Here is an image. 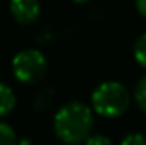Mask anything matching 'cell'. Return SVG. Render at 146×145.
Masks as SVG:
<instances>
[{"instance_id":"obj_4","label":"cell","mask_w":146,"mask_h":145,"mask_svg":"<svg viewBox=\"0 0 146 145\" xmlns=\"http://www.w3.org/2000/svg\"><path fill=\"white\" fill-rule=\"evenodd\" d=\"M9 10L15 22L22 26H31L41 15V2L39 0H10Z\"/></svg>"},{"instance_id":"obj_5","label":"cell","mask_w":146,"mask_h":145,"mask_svg":"<svg viewBox=\"0 0 146 145\" xmlns=\"http://www.w3.org/2000/svg\"><path fill=\"white\" fill-rule=\"evenodd\" d=\"M15 104H17V97L14 89L7 82L0 80V118L9 116L14 111Z\"/></svg>"},{"instance_id":"obj_12","label":"cell","mask_w":146,"mask_h":145,"mask_svg":"<svg viewBox=\"0 0 146 145\" xmlns=\"http://www.w3.org/2000/svg\"><path fill=\"white\" fill-rule=\"evenodd\" d=\"M134 5H136V10L146 19V0H134Z\"/></svg>"},{"instance_id":"obj_11","label":"cell","mask_w":146,"mask_h":145,"mask_svg":"<svg viewBox=\"0 0 146 145\" xmlns=\"http://www.w3.org/2000/svg\"><path fill=\"white\" fill-rule=\"evenodd\" d=\"M83 145H112L109 137H106V135H100V133H92L85 142Z\"/></svg>"},{"instance_id":"obj_1","label":"cell","mask_w":146,"mask_h":145,"mask_svg":"<svg viewBox=\"0 0 146 145\" xmlns=\"http://www.w3.org/2000/svg\"><path fill=\"white\" fill-rule=\"evenodd\" d=\"M53 130L66 145L83 144L94 130V109L82 101H70L54 113Z\"/></svg>"},{"instance_id":"obj_7","label":"cell","mask_w":146,"mask_h":145,"mask_svg":"<svg viewBox=\"0 0 146 145\" xmlns=\"http://www.w3.org/2000/svg\"><path fill=\"white\" fill-rule=\"evenodd\" d=\"M133 55H134L136 63H138L141 68L146 70V33H143L141 36H138V39L134 41Z\"/></svg>"},{"instance_id":"obj_2","label":"cell","mask_w":146,"mask_h":145,"mask_svg":"<svg viewBox=\"0 0 146 145\" xmlns=\"http://www.w3.org/2000/svg\"><path fill=\"white\" fill-rule=\"evenodd\" d=\"M90 104L94 113L102 118H119L129 108L131 94L122 82L106 80L94 89L90 96Z\"/></svg>"},{"instance_id":"obj_14","label":"cell","mask_w":146,"mask_h":145,"mask_svg":"<svg viewBox=\"0 0 146 145\" xmlns=\"http://www.w3.org/2000/svg\"><path fill=\"white\" fill-rule=\"evenodd\" d=\"M75 3H87V2H90V0H72Z\"/></svg>"},{"instance_id":"obj_9","label":"cell","mask_w":146,"mask_h":145,"mask_svg":"<svg viewBox=\"0 0 146 145\" xmlns=\"http://www.w3.org/2000/svg\"><path fill=\"white\" fill-rule=\"evenodd\" d=\"M0 145H17L15 130L3 119H0Z\"/></svg>"},{"instance_id":"obj_8","label":"cell","mask_w":146,"mask_h":145,"mask_svg":"<svg viewBox=\"0 0 146 145\" xmlns=\"http://www.w3.org/2000/svg\"><path fill=\"white\" fill-rule=\"evenodd\" d=\"M133 96H134V101H136L138 108L146 114V73L136 82V85H134V94H133Z\"/></svg>"},{"instance_id":"obj_6","label":"cell","mask_w":146,"mask_h":145,"mask_svg":"<svg viewBox=\"0 0 146 145\" xmlns=\"http://www.w3.org/2000/svg\"><path fill=\"white\" fill-rule=\"evenodd\" d=\"M54 103V91L51 87H41L34 96V103L33 106L36 111H46L51 108V104Z\"/></svg>"},{"instance_id":"obj_13","label":"cell","mask_w":146,"mask_h":145,"mask_svg":"<svg viewBox=\"0 0 146 145\" xmlns=\"http://www.w3.org/2000/svg\"><path fill=\"white\" fill-rule=\"evenodd\" d=\"M17 145H33V142H31V138H22L17 142Z\"/></svg>"},{"instance_id":"obj_10","label":"cell","mask_w":146,"mask_h":145,"mask_svg":"<svg viewBox=\"0 0 146 145\" xmlns=\"http://www.w3.org/2000/svg\"><path fill=\"white\" fill-rule=\"evenodd\" d=\"M121 145H146V137L143 133H127L122 140H121Z\"/></svg>"},{"instance_id":"obj_3","label":"cell","mask_w":146,"mask_h":145,"mask_svg":"<svg viewBox=\"0 0 146 145\" xmlns=\"http://www.w3.org/2000/svg\"><path fill=\"white\" fill-rule=\"evenodd\" d=\"M48 72V60L37 48H26L12 58L14 77L26 85H34L44 79Z\"/></svg>"}]
</instances>
